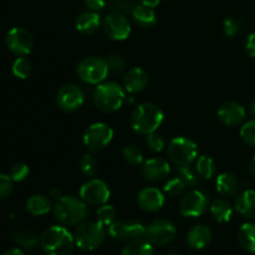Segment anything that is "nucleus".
Returning <instances> with one entry per match:
<instances>
[{
    "label": "nucleus",
    "mask_w": 255,
    "mask_h": 255,
    "mask_svg": "<svg viewBox=\"0 0 255 255\" xmlns=\"http://www.w3.org/2000/svg\"><path fill=\"white\" fill-rule=\"evenodd\" d=\"M163 110L153 102H143L134 107L129 117L132 129L139 134L153 133L163 122Z\"/></svg>",
    "instance_id": "obj_1"
},
{
    "label": "nucleus",
    "mask_w": 255,
    "mask_h": 255,
    "mask_svg": "<svg viewBox=\"0 0 255 255\" xmlns=\"http://www.w3.org/2000/svg\"><path fill=\"white\" fill-rule=\"evenodd\" d=\"M74 234L65 226H51L40 237V247L46 255H70L74 251Z\"/></svg>",
    "instance_id": "obj_2"
},
{
    "label": "nucleus",
    "mask_w": 255,
    "mask_h": 255,
    "mask_svg": "<svg viewBox=\"0 0 255 255\" xmlns=\"http://www.w3.org/2000/svg\"><path fill=\"white\" fill-rule=\"evenodd\" d=\"M87 204L75 196H62L54 206V217L61 226L76 227L86 219Z\"/></svg>",
    "instance_id": "obj_3"
},
{
    "label": "nucleus",
    "mask_w": 255,
    "mask_h": 255,
    "mask_svg": "<svg viewBox=\"0 0 255 255\" xmlns=\"http://www.w3.org/2000/svg\"><path fill=\"white\" fill-rule=\"evenodd\" d=\"M126 100V90L116 81H104L97 85L94 102L100 111L112 114L119 111Z\"/></svg>",
    "instance_id": "obj_4"
},
{
    "label": "nucleus",
    "mask_w": 255,
    "mask_h": 255,
    "mask_svg": "<svg viewBox=\"0 0 255 255\" xmlns=\"http://www.w3.org/2000/svg\"><path fill=\"white\" fill-rule=\"evenodd\" d=\"M74 239L77 248L86 252L96 251L106 239V229L97 221H84L75 228Z\"/></svg>",
    "instance_id": "obj_5"
},
{
    "label": "nucleus",
    "mask_w": 255,
    "mask_h": 255,
    "mask_svg": "<svg viewBox=\"0 0 255 255\" xmlns=\"http://www.w3.org/2000/svg\"><path fill=\"white\" fill-rule=\"evenodd\" d=\"M76 72L85 84L99 85L106 80L110 67L107 60L104 57L89 56L79 62Z\"/></svg>",
    "instance_id": "obj_6"
},
{
    "label": "nucleus",
    "mask_w": 255,
    "mask_h": 255,
    "mask_svg": "<svg viewBox=\"0 0 255 255\" xmlns=\"http://www.w3.org/2000/svg\"><path fill=\"white\" fill-rule=\"evenodd\" d=\"M168 157L176 166H191L198 158V146L193 139L184 136L174 137L168 143Z\"/></svg>",
    "instance_id": "obj_7"
},
{
    "label": "nucleus",
    "mask_w": 255,
    "mask_h": 255,
    "mask_svg": "<svg viewBox=\"0 0 255 255\" xmlns=\"http://www.w3.org/2000/svg\"><path fill=\"white\" fill-rule=\"evenodd\" d=\"M114 129L105 122L90 125L84 133V143L91 152H99L109 146L114 139Z\"/></svg>",
    "instance_id": "obj_8"
},
{
    "label": "nucleus",
    "mask_w": 255,
    "mask_h": 255,
    "mask_svg": "<svg viewBox=\"0 0 255 255\" xmlns=\"http://www.w3.org/2000/svg\"><path fill=\"white\" fill-rule=\"evenodd\" d=\"M109 234L115 241L131 242L143 238L146 234V227L134 219H120L115 221L109 227Z\"/></svg>",
    "instance_id": "obj_9"
},
{
    "label": "nucleus",
    "mask_w": 255,
    "mask_h": 255,
    "mask_svg": "<svg viewBox=\"0 0 255 255\" xmlns=\"http://www.w3.org/2000/svg\"><path fill=\"white\" fill-rule=\"evenodd\" d=\"M177 236V228L171 221L168 219H156L152 223L146 227V237L147 241L152 246L163 247L172 243Z\"/></svg>",
    "instance_id": "obj_10"
},
{
    "label": "nucleus",
    "mask_w": 255,
    "mask_h": 255,
    "mask_svg": "<svg viewBox=\"0 0 255 255\" xmlns=\"http://www.w3.org/2000/svg\"><path fill=\"white\" fill-rule=\"evenodd\" d=\"M111 191L106 182L99 178H92L84 183L80 188V198L91 207H100L109 202Z\"/></svg>",
    "instance_id": "obj_11"
},
{
    "label": "nucleus",
    "mask_w": 255,
    "mask_h": 255,
    "mask_svg": "<svg viewBox=\"0 0 255 255\" xmlns=\"http://www.w3.org/2000/svg\"><path fill=\"white\" fill-rule=\"evenodd\" d=\"M209 207V198L204 192L193 189L182 197L179 202V212L187 218H198Z\"/></svg>",
    "instance_id": "obj_12"
},
{
    "label": "nucleus",
    "mask_w": 255,
    "mask_h": 255,
    "mask_svg": "<svg viewBox=\"0 0 255 255\" xmlns=\"http://www.w3.org/2000/svg\"><path fill=\"white\" fill-rule=\"evenodd\" d=\"M107 36L116 41H124L131 34V24L124 14L119 11H111L105 16L102 21Z\"/></svg>",
    "instance_id": "obj_13"
},
{
    "label": "nucleus",
    "mask_w": 255,
    "mask_h": 255,
    "mask_svg": "<svg viewBox=\"0 0 255 255\" xmlns=\"http://www.w3.org/2000/svg\"><path fill=\"white\" fill-rule=\"evenodd\" d=\"M6 46L16 56H26L34 47L32 35L24 27H12L6 34Z\"/></svg>",
    "instance_id": "obj_14"
},
{
    "label": "nucleus",
    "mask_w": 255,
    "mask_h": 255,
    "mask_svg": "<svg viewBox=\"0 0 255 255\" xmlns=\"http://www.w3.org/2000/svg\"><path fill=\"white\" fill-rule=\"evenodd\" d=\"M85 94L80 86L66 84L57 91L56 104L62 111L75 112L84 105Z\"/></svg>",
    "instance_id": "obj_15"
},
{
    "label": "nucleus",
    "mask_w": 255,
    "mask_h": 255,
    "mask_svg": "<svg viewBox=\"0 0 255 255\" xmlns=\"http://www.w3.org/2000/svg\"><path fill=\"white\" fill-rule=\"evenodd\" d=\"M171 173V164L163 158H149L142 163L141 174L146 181L161 182Z\"/></svg>",
    "instance_id": "obj_16"
},
{
    "label": "nucleus",
    "mask_w": 255,
    "mask_h": 255,
    "mask_svg": "<svg viewBox=\"0 0 255 255\" xmlns=\"http://www.w3.org/2000/svg\"><path fill=\"white\" fill-rule=\"evenodd\" d=\"M164 202H166L164 193L156 187H146L141 189L137 196L138 207L147 213L158 212L164 206Z\"/></svg>",
    "instance_id": "obj_17"
},
{
    "label": "nucleus",
    "mask_w": 255,
    "mask_h": 255,
    "mask_svg": "<svg viewBox=\"0 0 255 255\" xmlns=\"http://www.w3.org/2000/svg\"><path fill=\"white\" fill-rule=\"evenodd\" d=\"M147 84H148V74L142 67H132L125 74L124 87L129 94L143 91Z\"/></svg>",
    "instance_id": "obj_18"
},
{
    "label": "nucleus",
    "mask_w": 255,
    "mask_h": 255,
    "mask_svg": "<svg viewBox=\"0 0 255 255\" xmlns=\"http://www.w3.org/2000/svg\"><path fill=\"white\" fill-rule=\"evenodd\" d=\"M218 117L227 126H236L246 119V109L238 102H226L218 110Z\"/></svg>",
    "instance_id": "obj_19"
},
{
    "label": "nucleus",
    "mask_w": 255,
    "mask_h": 255,
    "mask_svg": "<svg viewBox=\"0 0 255 255\" xmlns=\"http://www.w3.org/2000/svg\"><path fill=\"white\" fill-rule=\"evenodd\" d=\"M212 238H213V233L209 227L204 224H197L193 228H191V231L187 234V244L189 248L199 251V249L206 248L212 242Z\"/></svg>",
    "instance_id": "obj_20"
},
{
    "label": "nucleus",
    "mask_w": 255,
    "mask_h": 255,
    "mask_svg": "<svg viewBox=\"0 0 255 255\" xmlns=\"http://www.w3.org/2000/svg\"><path fill=\"white\" fill-rule=\"evenodd\" d=\"M100 25H101V17L92 10L82 11L75 20V27L82 35H92L99 30Z\"/></svg>",
    "instance_id": "obj_21"
},
{
    "label": "nucleus",
    "mask_w": 255,
    "mask_h": 255,
    "mask_svg": "<svg viewBox=\"0 0 255 255\" xmlns=\"http://www.w3.org/2000/svg\"><path fill=\"white\" fill-rule=\"evenodd\" d=\"M236 209L241 216L255 219V191L247 189L236 198Z\"/></svg>",
    "instance_id": "obj_22"
},
{
    "label": "nucleus",
    "mask_w": 255,
    "mask_h": 255,
    "mask_svg": "<svg viewBox=\"0 0 255 255\" xmlns=\"http://www.w3.org/2000/svg\"><path fill=\"white\" fill-rule=\"evenodd\" d=\"M216 187L218 193H221L222 196H234L241 188V182L236 174L224 172L217 177Z\"/></svg>",
    "instance_id": "obj_23"
},
{
    "label": "nucleus",
    "mask_w": 255,
    "mask_h": 255,
    "mask_svg": "<svg viewBox=\"0 0 255 255\" xmlns=\"http://www.w3.org/2000/svg\"><path fill=\"white\" fill-rule=\"evenodd\" d=\"M26 211L31 216L41 217L49 213L52 208L51 199L45 194H34L26 201Z\"/></svg>",
    "instance_id": "obj_24"
},
{
    "label": "nucleus",
    "mask_w": 255,
    "mask_h": 255,
    "mask_svg": "<svg viewBox=\"0 0 255 255\" xmlns=\"http://www.w3.org/2000/svg\"><path fill=\"white\" fill-rule=\"evenodd\" d=\"M212 217L218 223H228L233 216V207L227 199L218 198L214 199L209 206Z\"/></svg>",
    "instance_id": "obj_25"
},
{
    "label": "nucleus",
    "mask_w": 255,
    "mask_h": 255,
    "mask_svg": "<svg viewBox=\"0 0 255 255\" xmlns=\"http://www.w3.org/2000/svg\"><path fill=\"white\" fill-rule=\"evenodd\" d=\"M11 238L17 246L25 249H34L40 244V238L35 231L30 228H17L12 232Z\"/></svg>",
    "instance_id": "obj_26"
},
{
    "label": "nucleus",
    "mask_w": 255,
    "mask_h": 255,
    "mask_svg": "<svg viewBox=\"0 0 255 255\" xmlns=\"http://www.w3.org/2000/svg\"><path fill=\"white\" fill-rule=\"evenodd\" d=\"M132 17L138 26L147 29L156 24V12L152 7L146 6L143 4H138L132 9Z\"/></svg>",
    "instance_id": "obj_27"
},
{
    "label": "nucleus",
    "mask_w": 255,
    "mask_h": 255,
    "mask_svg": "<svg viewBox=\"0 0 255 255\" xmlns=\"http://www.w3.org/2000/svg\"><path fill=\"white\" fill-rule=\"evenodd\" d=\"M121 255H154L153 246L147 239H134L124 247Z\"/></svg>",
    "instance_id": "obj_28"
},
{
    "label": "nucleus",
    "mask_w": 255,
    "mask_h": 255,
    "mask_svg": "<svg viewBox=\"0 0 255 255\" xmlns=\"http://www.w3.org/2000/svg\"><path fill=\"white\" fill-rule=\"evenodd\" d=\"M238 242L248 253H255V223H244L238 232Z\"/></svg>",
    "instance_id": "obj_29"
},
{
    "label": "nucleus",
    "mask_w": 255,
    "mask_h": 255,
    "mask_svg": "<svg viewBox=\"0 0 255 255\" xmlns=\"http://www.w3.org/2000/svg\"><path fill=\"white\" fill-rule=\"evenodd\" d=\"M196 171L198 172L201 178L211 179L217 172L216 161L212 157L203 154L196 159Z\"/></svg>",
    "instance_id": "obj_30"
},
{
    "label": "nucleus",
    "mask_w": 255,
    "mask_h": 255,
    "mask_svg": "<svg viewBox=\"0 0 255 255\" xmlns=\"http://www.w3.org/2000/svg\"><path fill=\"white\" fill-rule=\"evenodd\" d=\"M79 168L84 176L94 177L99 171V159L96 158V156L92 152L85 153L80 159Z\"/></svg>",
    "instance_id": "obj_31"
},
{
    "label": "nucleus",
    "mask_w": 255,
    "mask_h": 255,
    "mask_svg": "<svg viewBox=\"0 0 255 255\" xmlns=\"http://www.w3.org/2000/svg\"><path fill=\"white\" fill-rule=\"evenodd\" d=\"M12 75L20 80H25L30 76L31 74V62L26 59L25 56H19L11 66Z\"/></svg>",
    "instance_id": "obj_32"
},
{
    "label": "nucleus",
    "mask_w": 255,
    "mask_h": 255,
    "mask_svg": "<svg viewBox=\"0 0 255 255\" xmlns=\"http://www.w3.org/2000/svg\"><path fill=\"white\" fill-rule=\"evenodd\" d=\"M177 173L182 181L186 183V186L196 187L199 184V178L201 176L196 169H193L189 166H177Z\"/></svg>",
    "instance_id": "obj_33"
},
{
    "label": "nucleus",
    "mask_w": 255,
    "mask_h": 255,
    "mask_svg": "<svg viewBox=\"0 0 255 255\" xmlns=\"http://www.w3.org/2000/svg\"><path fill=\"white\" fill-rule=\"evenodd\" d=\"M122 157L131 166H139L143 163V152L137 146L129 144L122 149Z\"/></svg>",
    "instance_id": "obj_34"
},
{
    "label": "nucleus",
    "mask_w": 255,
    "mask_h": 255,
    "mask_svg": "<svg viewBox=\"0 0 255 255\" xmlns=\"http://www.w3.org/2000/svg\"><path fill=\"white\" fill-rule=\"evenodd\" d=\"M97 222L105 227H110L116 221V209L110 204H102L96 212Z\"/></svg>",
    "instance_id": "obj_35"
},
{
    "label": "nucleus",
    "mask_w": 255,
    "mask_h": 255,
    "mask_svg": "<svg viewBox=\"0 0 255 255\" xmlns=\"http://www.w3.org/2000/svg\"><path fill=\"white\" fill-rule=\"evenodd\" d=\"M184 188H186V183L182 181L179 177H174V178H171L163 187V193L167 194V196L172 197H179L182 193H183Z\"/></svg>",
    "instance_id": "obj_36"
},
{
    "label": "nucleus",
    "mask_w": 255,
    "mask_h": 255,
    "mask_svg": "<svg viewBox=\"0 0 255 255\" xmlns=\"http://www.w3.org/2000/svg\"><path fill=\"white\" fill-rule=\"evenodd\" d=\"M146 143L148 146V148L153 152H162L166 147V138L162 136L161 133H157V132H153V133L147 134Z\"/></svg>",
    "instance_id": "obj_37"
},
{
    "label": "nucleus",
    "mask_w": 255,
    "mask_h": 255,
    "mask_svg": "<svg viewBox=\"0 0 255 255\" xmlns=\"http://www.w3.org/2000/svg\"><path fill=\"white\" fill-rule=\"evenodd\" d=\"M241 137L248 146L255 147V120L246 122L241 128Z\"/></svg>",
    "instance_id": "obj_38"
},
{
    "label": "nucleus",
    "mask_w": 255,
    "mask_h": 255,
    "mask_svg": "<svg viewBox=\"0 0 255 255\" xmlns=\"http://www.w3.org/2000/svg\"><path fill=\"white\" fill-rule=\"evenodd\" d=\"M30 168L27 164L25 163H15L12 164L11 168H10L9 176L11 177V179L14 182H22L24 179H26V177L29 176Z\"/></svg>",
    "instance_id": "obj_39"
},
{
    "label": "nucleus",
    "mask_w": 255,
    "mask_h": 255,
    "mask_svg": "<svg viewBox=\"0 0 255 255\" xmlns=\"http://www.w3.org/2000/svg\"><path fill=\"white\" fill-rule=\"evenodd\" d=\"M14 191V181L9 174L0 173V199H5Z\"/></svg>",
    "instance_id": "obj_40"
},
{
    "label": "nucleus",
    "mask_w": 255,
    "mask_h": 255,
    "mask_svg": "<svg viewBox=\"0 0 255 255\" xmlns=\"http://www.w3.org/2000/svg\"><path fill=\"white\" fill-rule=\"evenodd\" d=\"M107 64H109L110 71H115V72H120L122 70H125L126 67V61L124 60V57L119 54H111L106 57Z\"/></svg>",
    "instance_id": "obj_41"
},
{
    "label": "nucleus",
    "mask_w": 255,
    "mask_h": 255,
    "mask_svg": "<svg viewBox=\"0 0 255 255\" xmlns=\"http://www.w3.org/2000/svg\"><path fill=\"white\" fill-rule=\"evenodd\" d=\"M224 34L229 37H234L239 32V22L233 17H227L224 20Z\"/></svg>",
    "instance_id": "obj_42"
},
{
    "label": "nucleus",
    "mask_w": 255,
    "mask_h": 255,
    "mask_svg": "<svg viewBox=\"0 0 255 255\" xmlns=\"http://www.w3.org/2000/svg\"><path fill=\"white\" fill-rule=\"evenodd\" d=\"M85 4L89 7V10L97 12L104 9L106 5V0H85Z\"/></svg>",
    "instance_id": "obj_43"
},
{
    "label": "nucleus",
    "mask_w": 255,
    "mask_h": 255,
    "mask_svg": "<svg viewBox=\"0 0 255 255\" xmlns=\"http://www.w3.org/2000/svg\"><path fill=\"white\" fill-rule=\"evenodd\" d=\"M246 49H247V52L249 54V56L255 57V32L249 35L248 39H247Z\"/></svg>",
    "instance_id": "obj_44"
},
{
    "label": "nucleus",
    "mask_w": 255,
    "mask_h": 255,
    "mask_svg": "<svg viewBox=\"0 0 255 255\" xmlns=\"http://www.w3.org/2000/svg\"><path fill=\"white\" fill-rule=\"evenodd\" d=\"M159 2H161V0H141V4L146 5V6L148 7H152V9L158 6Z\"/></svg>",
    "instance_id": "obj_45"
},
{
    "label": "nucleus",
    "mask_w": 255,
    "mask_h": 255,
    "mask_svg": "<svg viewBox=\"0 0 255 255\" xmlns=\"http://www.w3.org/2000/svg\"><path fill=\"white\" fill-rule=\"evenodd\" d=\"M2 255H26L24 253V252L21 251V249L19 248H12V249H9V251L5 252Z\"/></svg>",
    "instance_id": "obj_46"
},
{
    "label": "nucleus",
    "mask_w": 255,
    "mask_h": 255,
    "mask_svg": "<svg viewBox=\"0 0 255 255\" xmlns=\"http://www.w3.org/2000/svg\"><path fill=\"white\" fill-rule=\"evenodd\" d=\"M50 197H51L52 199H55V201H59L60 198H61V192L59 191V189H56V188H54V189H51V191H50Z\"/></svg>",
    "instance_id": "obj_47"
},
{
    "label": "nucleus",
    "mask_w": 255,
    "mask_h": 255,
    "mask_svg": "<svg viewBox=\"0 0 255 255\" xmlns=\"http://www.w3.org/2000/svg\"><path fill=\"white\" fill-rule=\"evenodd\" d=\"M249 172H251V176L255 179V156L252 158L251 163H249Z\"/></svg>",
    "instance_id": "obj_48"
},
{
    "label": "nucleus",
    "mask_w": 255,
    "mask_h": 255,
    "mask_svg": "<svg viewBox=\"0 0 255 255\" xmlns=\"http://www.w3.org/2000/svg\"><path fill=\"white\" fill-rule=\"evenodd\" d=\"M249 112H251V115L254 117V120H255V100L252 102L251 106H249Z\"/></svg>",
    "instance_id": "obj_49"
},
{
    "label": "nucleus",
    "mask_w": 255,
    "mask_h": 255,
    "mask_svg": "<svg viewBox=\"0 0 255 255\" xmlns=\"http://www.w3.org/2000/svg\"><path fill=\"white\" fill-rule=\"evenodd\" d=\"M164 255H178V254H176V253H167V254H164Z\"/></svg>",
    "instance_id": "obj_50"
}]
</instances>
